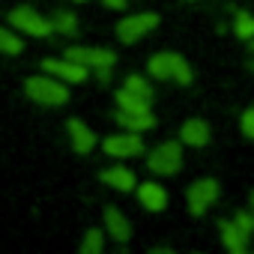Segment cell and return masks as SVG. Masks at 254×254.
Masks as SVG:
<instances>
[{
	"instance_id": "obj_27",
	"label": "cell",
	"mask_w": 254,
	"mask_h": 254,
	"mask_svg": "<svg viewBox=\"0 0 254 254\" xmlns=\"http://www.w3.org/2000/svg\"><path fill=\"white\" fill-rule=\"evenodd\" d=\"M251 203H254V194H251Z\"/></svg>"
},
{
	"instance_id": "obj_17",
	"label": "cell",
	"mask_w": 254,
	"mask_h": 254,
	"mask_svg": "<svg viewBox=\"0 0 254 254\" xmlns=\"http://www.w3.org/2000/svg\"><path fill=\"white\" fill-rule=\"evenodd\" d=\"M150 102H153V99H147V96H141V93H135V90H129V87H123V90L117 93V105H120L123 111H150Z\"/></svg>"
},
{
	"instance_id": "obj_20",
	"label": "cell",
	"mask_w": 254,
	"mask_h": 254,
	"mask_svg": "<svg viewBox=\"0 0 254 254\" xmlns=\"http://www.w3.org/2000/svg\"><path fill=\"white\" fill-rule=\"evenodd\" d=\"M233 30H236V36H239V39H254V15L239 12V15H236Z\"/></svg>"
},
{
	"instance_id": "obj_13",
	"label": "cell",
	"mask_w": 254,
	"mask_h": 254,
	"mask_svg": "<svg viewBox=\"0 0 254 254\" xmlns=\"http://www.w3.org/2000/svg\"><path fill=\"white\" fill-rule=\"evenodd\" d=\"M69 138H72L75 153H90L96 147V135L87 129L81 120H69Z\"/></svg>"
},
{
	"instance_id": "obj_24",
	"label": "cell",
	"mask_w": 254,
	"mask_h": 254,
	"mask_svg": "<svg viewBox=\"0 0 254 254\" xmlns=\"http://www.w3.org/2000/svg\"><path fill=\"white\" fill-rule=\"evenodd\" d=\"M242 132H245L248 138H254V108H248V111L242 114Z\"/></svg>"
},
{
	"instance_id": "obj_16",
	"label": "cell",
	"mask_w": 254,
	"mask_h": 254,
	"mask_svg": "<svg viewBox=\"0 0 254 254\" xmlns=\"http://www.w3.org/2000/svg\"><path fill=\"white\" fill-rule=\"evenodd\" d=\"M102 183H108L117 191H132L138 180L129 168H108V171H102Z\"/></svg>"
},
{
	"instance_id": "obj_7",
	"label": "cell",
	"mask_w": 254,
	"mask_h": 254,
	"mask_svg": "<svg viewBox=\"0 0 254 254\" xmlns=\"http://www.w3.org/2000/svg\"><path fill=\"white\" fill-rule=\"evenodd\" d=\"M218 197V183L215 180H197L191 189H189V209L194 215H203L206 206Z\"/></svg>"
},
{
	"instance_id": "obj_18",
	"label": "cell",
	"mask_w": 254,
	"mask_h": 254,
	"mask_svg": "<svg viewBox=\"0 0 254 254\" xmlns=\"http://www.w3.org/2000/svg\"><path fill=\"white\" fill-rule=\"evenodd\" d=\"M102 248H105V236H102V230H87V236L81 239V254H102Z\"/></svg>"
},
{
	"instance_id": "obj_11",
	"label": "cell",
	"mask_w": 254,
	"mask_h": 254,
	"mask_svg": "<svg viewBox=\"0 0 254 254\" xmlns=\"http://www.w3.org/2000/svg\"><path fill=\"white\" fill-rule=\"evenodd\" d=\"M218 230H221L224 245H227L233 254H245V248H248V233H245L236 221H221V224H218Z\"/></svg>"
},
{
	"instance_id": "obj_15",
	"label": "cell",
	"mask_w": 254,
	"mask_h": 254,
	"mask_svg": "<svg viewBox=\"0 0 254 254\" xmlns=\"http://www.w3.org/2000/svg\"><path fill=\"white\" fill-rule=\"evenodd\" d=\"M180 138H183V144H189V147H203V144L209 141V126H206L203 120H189V123H183Z\"/></svg>"
},
{
	"instance_id": "obj_12",
	"label": "cell",
	"mask_w": 254,
	"mask_h": 254,
	"mask_svg": "<svg viewBox=\"0 0 254 254\" xmlns=\"http://www.w3.org/2000/svg\"><path fill=\"white\" fill-rule=\"evenodd\" d=\"M138 197H141V203H144L150 212H162V209L168 206V191H165L159 183H144V186L138 189Z\"/></svg>"
},
{
	"instance_id": "obj_6",
	"label": "cell",
	"mask_w": 254,
	"mask_h": 254,
	"mask_svg": "<svg viewBox=\"0 0 254 254\" xmlns=\"http://www.w3.org/2000/svg\"><path fill=\"white\" fill-rule=\"evenodd\" d=\"M105 153L114 156V159H132V156H141V153H144L141 132H126V135L108 138V141H105Z\"/></svg>"
},
{
	"instance_id": "obj_2",
	"label": "cell",
	"mask_w": 254,
	"mask_h": 254,
	"mask_svg": "<svg viewBox=\"0 0 254 254\" xmlns=\"http://www.w3.org/2000/svg\"><path fill=\"white\" fill-rule=\"evenodd\" d=\"M147 69H150V75L159 78V81H168V78H174V81H180V84H189V81H191V69H189L186 57L171 54V51L153 54L150 63H147Z\"/></svg>"
},
{
	"instance_id": "obj_21",
	"label": "cell",
	"mask_w": 254,
	"mask_h": 254,
	"mask_svg": "<svg viewBox=\"0 0 254 254\" xmlns=\"http://www.w3.org/2000/svg\"><path fill=\"white\" fill-rule=\"evenodd\" d=\"M51 24H54V30H60V33H75V30H78V18H75L72 12H57V15L51 18Z\"/></svg>"
},
{
	"instance_id": "obj_23",
	"label": "cell",
	"mask_w": 254,
	"mask_h": 254,
	"mask_svg": "<svg viewBox=\"0 0 254 254\" xmlns=\"http://www.w3.org/2000/svg\"><path fill=\"white\" fill-rule=\"evenodd\" d=\"M233 221H236V224H239L245 233H251V230H254V212H239Z\"/></svg>"
},
{
	"instance_id": "obj_1",
	"label": "cell",
	"mask_w": 254,
	"mask_h": 254,
	"mask_svg": "<svg viewBox=\"0 0 254 254\" xmlns=\"http://www.w3.org/2000/svg\"><path fill=\"white\" fill-rule=\"evenodd\" d=\"M24 93L39 105H63V102H69V90L63 87V81L57 75H33V78H27Z\"/></svg>"
},
{
	"instance_id": "obj_10",
	"label": "cell",
	"mask_w": 254,
	"mask_h": 254,
	"mask_svg": "<svg viewBox=\"0 0 254 254\" xmlns=\"http://www.w3.org/2000/svg\"><path fill=\"white\" fill-rule=\"evenodd\" d=\"M117 123L123 126L126 132H147V129H153V126H156V117L150 111H123L120 108Z\"/></svg>"
},
{
	"instance_id": "obj_8",
	"label": "cell",
	"mask_w": 254,
	"mask_h": 254,
	"mask_svg": "<svg viewBox=\"0 0 254 254\" xmlns=\"http://www.w3.org/2000/svg\"><path fill=\"white\" fill-rule=\"evenodd\" d=\"M42 69L48 72V75H57L60 81H69V84H78V81H84L87 78V66L84 63H75V60H42Z\"/></svg>"
},
{
	"instance_id": "obj_3",
	"label": "cell",
	"mask_w": 254,
	"mask_h": 254,
	"mask_svg": "<svg viewBox=\"0 0 254 254\" xmlns=\"http://www.w3.org/2000/svg\"><path fill=\"white\" fill-rule=\"evenodd\" d=\"M147 168H150L153 174H159V177H171V174H177V171L183 168V147H180L177 141H165V144H159V147L150 153Z\"/></svg>"
},
{
	"instance_id": "obj_19",
	"label": "cell",
	"mask_w": 254,
	"mask_h": 254,
	"mask_svg": "<svg viewBox=\"0 0 254 254\" xmlns=\"http://www.w3.org/2000/svg\"><path fill=\"white\" fill-rule=\"evenodd\" d=\"M24 48V42L12 33V30H3V27H0V51H3V54H18Z\"/></svg>"
},
{
	"instance_id": "obj_4",
	"label": "cell",
	"mask_w": 254,
	"mask_h": 254,
	"mask_svg": "<svg viewBox=\"0 0 254 254\" xmlns=\"http://www.w3.org/2000/svg\"><path fill=\"white\" fill-rule=\"evenodd\" d=\"M159 24V15L156 12H141V15H129V18H123L120 24H117V36H120V42H126V45H132V42H138L144 33H150L153 27Z\"/></svg>"
},
{
	"instance_id": "obj_5",
	"label": "cell",
	"mask_w": 254,
	"mask_h": 254,
	"mask_svg": "<svg viewBox=\"0 0 254 254\" xmlns=\"http://www.w3.org/2000/svg\"><path fill=\"white\" fill-rule=\"evenodd\" d=\"M9 21L18 27V30H24V33H30V36H48L51 30H54V24L48 21V18H42L36 9H30V6H15L12 12H9Z\"/></svg>"
},
{
	"instance_id": "obj_9",
	"label": "cell",
	"mask_w": 254,
	"mask_h": 254,
	"mask_svg": "<svg viewBox=\"0 0 254 254\" xmlns=\"http://www.w3.org/2000/svg\"><path fill=\"white\" fill-rule=\"evenodd\" d=\"M66 57L75 60V63L93 66V69H99V66H114V63H117L114 51H108V48H69Z\"/></svg>"
},
{
	"instance_id": "obj_14",
	"label": "cell",
	"mask_w": 254,
	"mask_h": 254,
	"mask_svg": "<svg viewBox=\"0 0 254 254\" xmlns=\"http://www.w3.org/2000/svg\"><path fill=\"white\" fill-rule=\"evenodd\" d=\"M105 227H108V233H111L117 242H126V239L132 236V227H129V221H126V215H123L120 209H114V206L105 209Z\"/></svg>"
},
{
	"instance_id": "obj_22",
	"label": "cell",
	"mask_w": 254,
	"mask_h": 254,
	"mask_svg": "<svg viewBox=\"0 0 254 254\" xmlns=\"http://www.w3.org/2000/svg\"><path fill=\"white\" fill-rule=\"evenodd\" d=\"M126 87L135 90V93H141V96H147V99H153V90H150V84L141 75H129V78H126Z\"/></svg>"
},
{
	"instance_id": "obj_26",
	"label": "cell",
	"mask_w": 254,
	"mask_h": 254,
	"mask_svg": "<svg viewBox=\"0 0 254 254\" xmlns=\"http://www.w3.org/2000/svg\"><path fill=\"white\" fill-rule=\"evenodd\" d=\"M251 51H254V39H251ZM251 69H254V60H251Z\"/></svg>"
},
{
	"instance_id": "obj_25",
	"label": "cell",
	"mask_w": 254,
	"mask_h": 254,
	"mask_svg": "<svg viewBox=\"0 0 254 254\" xmlns=\"http://www.w3.org/2000/svg\"><path fill=\"white\" fill-rule=\"evenodd\" d=\"M105 6H111V9H123V6H126V0H105Z\"/></svg>"
},
{
	"instance_id": "obj_28",
	"label": "cell",
	"mask_w": 254,
	"mask_h": 254,
	"mask_svg": "<svg viewBox=\"0 0 254 254\" xmlns=\"http://www.w3.org/2000/svg\"><path fill=\"white\" fill-rule=\"evenodd\" d=\"M78 3H84V0H78Z\"/></svg>"
}]
</instances>
